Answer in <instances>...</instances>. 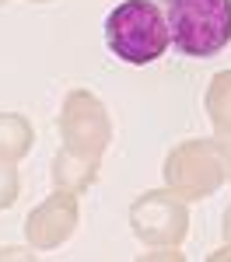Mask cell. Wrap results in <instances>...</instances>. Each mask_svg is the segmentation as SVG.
I'll return each mask as SVG.
<instances>
[{"label": "cell", "instance_id": "cell-1", "mask_svg": "<svg viewBox=\"0 0 231 262\" xmlns=\"http://www.w3.org/2000/svg\"><path fill=\"white\" fill-rule=\"evenodd\" d=\"M105 46L112 49L116 60L130 67H147L161 60L172 46L168 18L151 0H123L105 18Z\"/></svg>", "mask_w": 231, "mask_h": 262}, {"label": "cell", "instance_id": "cell-2", "mask_svg": "<svg viewBox=\"0 0 231 262\" xmlns=\"http://www.w3.org/2000/svg\"><path fill=\"white\" fill-rule=\"evenodd\" d=\"M165 189L182 200H210L228 182V143L224 140H179L161 164Z\"/></svg>", "mask_w": 231, "mask_h": 262}, {"label": "cell", "instance_id": "cell-3", "mask_svg": "<svg viewBox=\"0 0 231 262\" xmlns=\"http://www.w3.org/2000/svg\"><path fill=\"white\" fill-rule=\"evenodd\" d=\"M172 46L189 60H207L231 42V0H168Z\"/></svg>", "mask_w": 231, "mask_h": 262}, {"label": "cell", "instance_id": "cell-4", "mask_svg": "<svg viewBox=\"0 0 231 262\" xmlns=\"http://www.w3.org/2000/svg\"><path fill=\"white\" fill-rule=\"evenodd\" d=\"M130 231L144 248H179L189 234L186 200L172 189H151L130 203Z\"/></svg>", "mask_w": 231, "mask_h": 262}, {"label": "cell", "instance_id": "cell-5", "mask_svg": "<svg viewBox=\"0 0 231 262\" xmlns=\"http://www.w3.org/2000/svg\"><path fill=\"white\" fill-rule=\"evenodd\" d=\"M60 137L63 147L88 154V158H102L112 143V119L105 112V105L98 95H91L88 88H74L67 91V98L60 105Z\"/></svg>", "mask_w": 231, "mask_h": 262}, {"label": "cell", "instance_id": "cell-6", "mask_svg": "<svg viewBox=\"0 0 231 262\" xmlns=\"http://www.w3.org/2000/svg\"><path fill=\"white\" fill-rule=\"evenodd\" d=\"M81 224V203L74 192H63V189H53V196L46 200L25 217V238L32 248L39 252H49V248H60Z\"/></svg>", "mask_w": 231, "mask_h": 262}, {"label": "cell", "instance_id": "cell-7", "mask_svg": "<svg viewBox=\"0 0 231 262\" xmlns=\"http://www.w3.org/2000/svg\"><path fill=\"white\" fill-rule=\"evenodd\" d=\"M98 168H102V158H88V154H77V150L63 147V150H56L53 171H49L53 175V189L81 196V192H88L98 182Z\"/></svg>", "mask_w": 231, "mask_h": 262}, {"label": "cell", "instance_id": "cell-8", "mask_svg": "<svg viewBox=\"0 0 231 262\" xmlns=\"http://www.w3.org/2000/svg\"><path fill=\"white\" fill-rule=\"evenodd\" d=\"M35 143V129L21 112H0V161L18 164L21 158L32 154Z\"/></svg>", "mask_w": 231, "mask_h": 262}, {"label": "cell", "instance_id": "cell-9", "mask_svg": "<svg viewBox=\"0 0 231 262\" xmlns=\"http://www.w3.org/2000/svg\"><path fill=\"white\" fill-rule=\"evenodd\" d=\"M207 116L217 140H231V70H217L207 84Z\"/></svg>", "mask_w": 231, "mask_h": 262}, {"label": "cell", "instance_id": "cell-10", "mask_svg": "<svg viewBox=\"0 0 231 262\" xmlns=\"http://www.w3.org/2000/svg\"><path fill=\"white\" fill-rule=\"evenodd\" d=\"M21 196V179H18V168L14 164H4L0 161V210H11Z\"/></svg>", "mask_w": 231, "mask_h": 262}, {"label": "cell", "instance_id": "cell-11", "mask_svg": "<svg viewBox=\"0 0 231 262\" xmlns=\"http://www.w3.org/2000/svg\"><path fill=\"white\" fill-rule=\"evenodd\" d=\"M0 259H35V252H28V248H0Z\"/></svg>", "mask_w": 231, "mask_h": 262}, {"label": "cell", "instance_id": "cell-12", "mask_svg": "<svg viewBox=\"0 0 231 262\" xmlns=\"http://www.w3.org/2000/svg\"><path fill=\"white\" fill-rule=\"evenodd\" d=\"M221 231H224V245H231V206L224 210V224H221Z\"/></svg>", "mask_w": 231, "mask_h": 262}, {"label": "cell", "instance_id": "cell-13", "mask_svg": "<svg viewBox=\"0 0 231 262\" xmlns=\"http://www.w3.org/2000/svg\"><path fill=\"white\" fill-rule=\"evenodd\" d=\"M228 143V182H231V140H224Z\"/></svg>", "mask_w": 231, "mask_h": 262}, {"label": "cell", "instance_id": "cell-14", "mask_svg": "<svg viewBox=\"0 0 231 262\" xmlns=\"http://www.w3.org/2000/svg\"><path fill=\"white\" fill-rule=\"evenodd\" d=\"M32 4H46V0H32Z\"/></svg>", "mask_w": 231, "mask_h": 262}, {"label": "cell", "instance_id": "cell-15", "mask_svg": "<svg viewBox=\"0 0 231 262\" xmlns=\"http://www.w3.org/2000/svg\"><path fill=\"white\" fill-rule=\"evenodd\" d=\"M0 4H7V0H0Z\"/></svg>", "mask_w": 231, "mask_h": 262}]
</instances>
